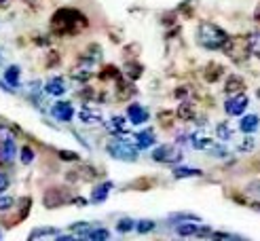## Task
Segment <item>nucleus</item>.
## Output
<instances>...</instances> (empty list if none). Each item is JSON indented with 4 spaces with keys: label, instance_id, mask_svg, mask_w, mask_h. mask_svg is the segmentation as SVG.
<instances>
[{
    "label": "nucleus",
    "instance_id": "obj_8",
    "mask_svg": "<svg viewBox=\"0 0 260 241\" xmlns=\"http://www.w3.org/2000/svg\"><path fill=\"white\" fill-rule=\"evenodd\" d=\"M127 119L132 121V125H144L148 121V110L140 104L127 106Z\"/></svg>",
    "mask_w": 260,
    "mask_h": 241
},
{
    "label": "nucleus",
    "instance_id": "obj_14",
    "mask_svg": "<svg viewBox=\"0 0 260 241\" xmlns=\"http://www.w3.org/2000/svg\"><path fill=\"white\" fill-rule=\"evenodd\" d=\"M258 125H260V119L256 117V114H248V117H243L241 123H239V129L243 133H254L258 129Z\"/></svg>",
    "mask_w": 260,
    "mask_h": 241
},
{
    "label": "nucleus",
    "instance_id": "obj_9",
    "mask_svg": "<svg viewBox=\"0 0 260 241\" xmlns=\"http://www.w3.org/2000/svg\"><path fill=\"white\" fill-rule=\"evenodd\" d=\"M91 74H93V61L87 59V57H81L79 66L72 70V76H74L76 81H89Z\"/></svg>",
    "mask_w": 260,
    "mask_h": 241
},
{
    "label": "nucleus",
    "instance_id": "obj_30",
    "mask_svg": "<svg viewBox=\"0 0 260 241\" xmlns=\"http://www.w3.org/2000/svg\"><path fill=\"white\" fill-rule=\"evenodd\" d=\"M116 228H119L121 233H129V231H134V228H136V222L132 218H121L119 224H116Z\"/></svg>",
    "mask_w": 260,
    "mask_h": 241
},
{
    "label": "nucleus",
    "instance_id": "obj_15",
    "mask_svg": "<svg viewBox=\"0 0 260 241\" xmlns=\"http://www.w3.org/2000/svg\"><path fill=\"white\" fill-rule=\"evenodd\" d=\"M45 91L49 95H63V93H66V83H63V79H57V76H55V79H51L47 83Z\"/></svg>",
    "mask_w": 260,
    "mask_h": 241
},
{
    "label": "nucleus",
    "instance_id": "obj_18",
    "mask_svg": "<svg viewBox=\"0 0 260 241\" xmlns=\"http://www.w3.org/2000/svg\"><path fill=\"white\" fill-rule=\"evenodd\" d=\"M136 140H138L140 148H150L154 144V133H152V129H144V131H140L136 135Z\"/></svg>",
    "mask_w": 260,
    "mask_h": 241
},
{
    "label": "nucleus",
    "instance_id": "obj_7",
    "mask_svg": "<svg viewBox=\"0 0 260 241\" xmlns=\"http://www.w3.org/2000/svg\"><path fill=\"white\" fill-rule=\"evenodd\" d=\"M248 97H245L243 93H235L233 97L226 99V104H224V112L229 114V117H239V114L245 112V108H248Z\"/></svg>",
    "mask_w": 260,
    "mask_h": 241
},
{
    "label": "nucleus",
    "instance_id": "obj_20",
    "mask_svg": "<svg viewBox=\"0 0 260 241\" xmlns=\"http://www.w3.org/2000/svg\"><path fill=\"white\" fill-rule=\"evenodd\" d=\"M201 174H203L201 169H192V167H176L174 169V178H178V180H182V178H197Z\"/></svg>",
    "mask_w": 260,
    "mask_h": 241
},
{
    "label": "nucleus",
    "instance_id": "obj_12",
    "mask_svg": "<svg viewBox=\"0 0 260 241\" xmlns=\"http://www.w3.org/2000/svg\"><path fill=\"white\" fill-rule=\"evenodd\" d=\"M110 190H112V182H104V184L95 186L93 193H91V201H93V203H104V201H106V197L110 195Z\"/></svg>",
    "mask_w": 260,
    "mask_h": 241
},
{
    "label": "nucleus",
    "instance_id": "obj_40",
    "mask_svg": "<svg viewBox=\"0 0 260 241\" xmlns=\"http://www.w3.org/2000/svg\"><path fill=\"white\" fill-rule=\"evenodd\" d=\"M248 193H250V195L260 197V180H254V182H250V184H248Z\"/></svg>",
    "mask_w": 260,
    "mask_h": 241
},
{
    "label": "nucleus",
    "instance_id": "obj_4",
    "mask_svg": "<svg viewBox=\"0 0 260 241\" xmlns=\"http://www.w3.org/2000/svg\"><path fill=\"white\" fill-rule=\"evenodd\" d=\"M224 53L235 59V61H243L245 57L250 55V45H248V38H229L224 43Z\"/></svg>",
    "mask_w": 260,
    "mask_h": 241
},
{
    "label": "nucleus",
    "instance_id": "obj_38",
    "mask_svg": "<svg viewBox=\"0 0 260 241\" xmlns=\"http://www.w3.org/2000/svg\"><path fill=\"white\" fill-rule=\"evenodd\" d=\"M112 129H114V131H119V133L125 131V123H123L121 117H114V119H112Z\"/></svg>",
    "mask_w": 260,
    "mask_h": 241
},
{
    "label": "nucleus",
    "instance_id": "obj_17",
    "mask_svg": "<svg viewBox=\"0 0 260 241\" xmlns=\"http://www.w3.org/2000/svg\"><path fill=\"white\" fill-rule=\"evenodd\" d=\"M243 89H245V85H243V81L239 79V76H229V81H226V85H224V91H226V93L235 95V93H241Z\"/></svg>",
    "mask_w": 260,
    "mask_h": 241
},
{
    "label": "nucleus",
    "instance_id": "obj_19",
    "mask_svg": "<svg viewBox=\"0 0 260 241\" xmlns=\"http://www.w3.org/2000/svg\"><path fill=\"white\" fill-rule=\"evenodd\" d=\"M13 157H15V144L13 142H3L0 144V161L11 163Z\"/></svg>",
    "mask_w": 260,
    "mask_h": 241
},
{
    "label": "nucleus",
    "instance_id": "obj_32",
    "mask_svg": "<svg viewBox=\"0 0 260 241\" xmlns=\"http://www.w3.org/2000/svg\"><path fill=\"white\" fill-rule=\"evenodd\" d=\"M170 220H178V222H182V220H194V222H199L201 218H199V216H194V214H184V212H180V214H172V216H170Z\"/></svg>",
    "mask_w": 260,
    "mask_h": 241
},
{
    "label": "nucleus",
    "instance_id": "obj_36",
    "mask_svg": "<svg viewBox=\"0 0 260 241\" xmlns=\"http://www.w3.org/2000/svg\"><path fill=\"white\" fill-rule=\"evenodd\" d=\"M254 148V137H243V142L237 146V150H241V152H248V150H252Z\"/></svg>",
    "mask_w": 260,
    "mask_h": 241
},
{
    "label": "nucleus",
    "instance_id": "obj_5",
    "mask_svg": "<svg viewBox=\"0 0 260 241\" xmlns=\"http://www.w3.org/2000/svg\"><path fill=\"white\" fill-rule=\"evenodd\" d=\"M152 161L157 163H178L182 161V150L172 144H163L152 150Z\"/></svg>",
    "mask_w": 260,
    "mask_h": 241
},
{
    "label": "nucleus",
    "instance_id": "obj_37",
    "mask_svg": "<svg viewBox=\"0 0 260 241\" xmlns=\"http://www.w3.org/2000/svg\"><path fill=\"white\" fill-rule=\"evenodd\" d=\"M13 203H15V201H13L11 197H0V212L11 210V208H13Z\"/></svg>",
    "mask_w": 260,
    "mask_h": 241
},
{
    "label": "nucleus",
    "instance_id": "obj_28",
    "mask_svg": "<svg viewBox=\"0 0 260 241\" xmlns=\"http://www.w3.org/2000/svg\"><path fill=\"white\" fill-rule=\"evenodd\" d=\"M154 228H157L154 220H140V222H136V231L138 233H150V231H154Z\"/></svg>",
    "mask_w": 260,
    "mask_h": 241
},
{
    "label": "nucleus",
    "instance_id": "obj_41",
    "mask_svg": "<svg viewBox=\"0 0 260 241\" xmlns=\"http://www.w3.org/2000/svg\"><path fill=\"white\" fill-rule=\"evenodd\" d=\"M9 188V176L5 171H0V193H5Z\"/></svg>",
    "mask_w": 260,
    "mask_h": 241
},
{
    "label": "nucleus",
    "instance_id": "obj_23",
    "mask_svg": "<svg viewBox=\"0 0 260 241\" xmlns=\"http://www.w3.org/2000/svg\"><path fill=\"white\" fill-rule=\"evenodd\" d=\"M87 239H93V241H104L110 237V231H106V228H91V231L85 235Z\"/></svg>",
    "mask_w": 260,
    "mask_h": 241
},
{
    "label": "nucleus",
    "instance_id": "obj_10",
    "mask_svg": "<svg viewBox=\"0 0 260 241\" xmlns=\"http://www.w3.org/2000/svg\"><path fill=\"white\" fill-rule=\"evenodd\" d=\"M51 114H53L57 121L68 123V121H72V117H74V108L68 104V101H57V104L51 108Z\"/></svg>",
    "mask_w": 260,
    "mask_h": 241
},
{
    "label": "nucleus",
    "instance_id": "obj_43",
    "mask_svg": "<svg viewBox=\"0 0 260 241\" xmlns=\"http://www.w3.org/2000/svg\"><path fill=\"white\" fill-rule=\"evenodd\" d=\"M9 3H7V0H0V9H3V7H7Z\"/></svg>",
    "mask_w": 260,
    "mask_h": 241
},
{
    "label": "nucleus",
    "instance_id": "obj_26",
    "mask_svg": "<svg viewBox=\"0 0 260 241\" xmlns=\"http://www.w3.org/2000/svg\"><path fill=\"white\" fill-rule=\"evenodd\" d=\"M220 74H222V66H218V63H210V66L205 68V79L212 81V83L218 79Z\"/></svg>",
    "mask_w": 260,
    "mask_h": 241
},
{
    "label": "nucleus",
    "instance_id": "obj_16",
    "mask_svg": "<svg viewBox=\"0 0 260 241\" xmlns=\"http://www.w3.org/2000/svg\"><path fill=\"white\" fill-rule=\"evenodd\" d=\"M81 121L87 123V125H100L102 123V112L100 110H93V108H85L81 110Z\"/></svg>",
    "mask_w": 260,
    "mask_h": 241
},
{
    "label": "nucleus",
    "instance_id": "obj_44",
    "mask_svg": "<svg viewBox=\"0 0 260 241\" xmlns=\"http://www.w3.org/2000/svg\"><path fill=\"white\" fill-rule=\"evenodd\" d=\"M25 3H36V0H25Z\"/></svg>",
    "mask_w": 260,
    "mask_h": 241
},
{
    "label": "nucleus",
    "instance_id": "obj_39",
    "mask_svg": "<svg viewBox=\"0 0 260 241\" xmlns=\"http://www.w3.org/2000/svg\"><path fill=\"white\" fill-rule=\"evenodd\" d=\"M57 155H59L63 161H76V159H79V155H76V152H70V150H59Z\"/></svg>",
    "mask_w": 260,
    "mask_h": 241
},
{
    "label": "nucleus",
    "instance_id": "obj_29",
    "mask_svg": "<svg viewBox=\"0 0 260 241\" xmlns=\"http://www.w3.org/2000/svg\"><path fill=\"white\" fill-rule=\"evenodd\" d=\"M13 140H15V135H13V131L9 129V125L0 123V144L3 142H13Z\"/></svg>",
    "mask_w": 260,
    "mask_h": 241
},
{
    "label": "nucleus",
    "instance_id": "obj_25",
    "mask_svg": "<svg viewBox=\"0 0 260 241\" xmlns=\"http://www.w3.org/2000/svg\"><path fill=\"white\" fill-rule=\"evenodd\" d=\"M216 133H218V137L222 140V142H229V140L233 137V129L229 127V123H220L216 127Z\"/></svg>",
    "mask_w": 260,
    "mask_h": 241
},
{
    "label": "nucleus",
    "instance_id": "obj_3",
    "mask_svg": "<svg viewBox=\"0 0 260 241\" xmlns=\"http://www.w3.org/2000/svg\"><path fill=\"white\" fill-rule=\"evenodd\" d=\"M106 148H108L110 155H112L114 159H119V161L134 163V161L138 159V148L129 144L127 140H110Z\"/></svg>",
    "mask_w": 260,
    "mask_h": 241
},
{
    "label": "nucleus",
    "instance_id": "obj_11",
    "mask_svg": "<svg viewBox=\"0 0 260 241\" xmlns=\"http://www.w3.org/2000/svg\"><path fill=\"white\" fill-rule=\"evenodd\" d=\"M176 233L180 237H192V235L199 233V224H194V220H182L176 226Z\"/></svg>",
    "mask_w": 260,
    "mask_h": 241
},
{
    "label": "nucleus",
    "instance_id": "obj_42",
    "mask_svg": "<svg viewBox=\"0 0 260 241\" xmlns=\"http://www.w3.org/2000/svg\"><path fill=\"white\" fill-rule=\"evenodd\" d=\"M252 210H256V212H260V203H252Z\"/></svg>",
    "mask_w": 260,
    "mask_h": 241
},
{
    "label": "nucleus",
    "instance_id": "obj_6",
    "mask_svg": "<svg viewBox=\"0 0 260 241\" xmlns=\"http://www.w3.org/2000/svg\"><path fill=\"white\" fill-rule=\"evenodd\" d=\"M43 201H45V205L49 210H53V208L63 205V203H68L70 197H68V190L66 188H49L47 193H45V197H43Z\"/></svg>",
    "mask_w": 260,
    "mask_h": 241
},
{
    "label": "nucleus",
    "instance_id": "obj_1",
    "mask_svg": "<svg viewBox=\"0 0 260 241\" xmlns=\"http://www.w3.org/2000/svg\"><path fill=\"white\" fill-rule=\"evenodd\" d=\"M51 28L59 36H72L87 28V19L74 9H59L51 19Z\"/></svg>",
    "mask_w": 260,
    "mask_h": 241
},
{
    "label": "nucleus",
    "instance_id": "obj_34",
    "mask_svg": "<svg viewBox=\"0 0 260 241\" xmlns=\"http://www.w3.org/2000/svg\"><path fill=\"white\" fill-rule=\"evenodd\" d=\"M102 79H119V70L114 66H106L102 70Z\"/></svg>",
    "mask_w": 260,
    "mask_h": 241
},
{
    "label": "nucleus",
    "instance_id": "obj_33",
    "mask_svg": "<svg viewBox=\"0 0 260 241\" xmlns=\"http://www.w3.org/2000/svg\"><path fill=\"white\" fill-rule=\"evenodd\" d=\"M32 161H34V150L30 146H23L21 148V163L23 165H30Z\"/></svg>",
    "mask_w": 260,
    "mask_h": 241
},
{
    "label": "nucleus",
    "instance_id": "obj_24",
    "mask_svg": "<svg viewBox=\"0 0 260 241\" xmlns=\"http://www.w3.org/2000/svg\"><path fill=\"white\" fill-rule=\"evenodd\" d=\"M125 74L129 76V79H140V74H142V66L136 61H127L125 63Z\"/></svg>",
    "mask_w": 260,
    "mask_h": 241
},
{
    "label": "nucleus",
    "instance_id": "obj_2",
    "mask_svg": "<svg viewBox=\"0 0 260 241\" xmlns=\"http://www.w3.org/2000/svg\"><path fill=\"white\" fill-rule=\"evenodd\" d=\"M226 41H229V36H226V32L222 28H220V25L210 23V21L199 23V28H197V43L201 47L210 49V51H216V49H222Z\"/></svg>",
    "mask_w": 260,
    "mask_h": 241
},
{
    "label": "nucleus",
    "instance_id": "obj_35",
    "mask_svg": "<svg viewBox=\"0 0 260 241\" xmlns=\"http://www.w3.org/2000/svg\"><path fill=\"white\" fill-rule=\"evenodd\" d=\"M72 231H74L76 235H83V237H85V235L89 233V222H76V224L72 226Z\"/></svg>",
    "mask_w": 260,
    "mask_h": 241
},
{
    "label": "nucleus",
    "instance_id": "obj_21",
    "mask_svg": "<svg viewBox=\"0 0 260 241\" xmlns=\"http://www.w3.org/2000/svg\"><path fill=\"white\" fill-rule=\"evenodd\" d=\"M5 79L11 87H19V68L17 66H9L5 70Z\"/></svg>",
    "mask_w": 260,
    "mask_h": 241
},
{
    "label": "nucleus",
    "instance_id": "obj_27",
    "mask_svg": "<svg viewBox=\"0 0 260 241\" xmlns=\"http://www.w3.org/2000/svg\"><path fill=\"white\" fill-rule=\"evenodd\" d=\"M178 117L184 119V121H190V119L194 117V106H192V104H186V101H184V104L178 108Z\"/></svg>",
    "mask_w": 260,
    "mask_h": 241
},
{
    "label": "nucleus",
    "instance_id": "obj_13",
    "mask_svg": "<svg viewBox=\"0 0 260 241\" xmlns=\"http://www.w3.org/2000/svg\"><path fill=\"white\" fill-rule=\"evenodd\" d=\"M192 148L194 150H210L212 146H214V142H212V137L210 135H205L203 131H199V133H194L192 135Z\"/></svg>",
    "mask_w": 260,
    "mask_h": 241
},
{
    "label": "nucleus",
    "instance_id": "obj_22",
    "mask_svg": "<svg viewBox=\"0 0 260 241\" xmlns=\"http://www.w3.org/2000/svg\"><path fill=\"white\" fill-rule=\"evenodd\" d=\"M248 45H250V53L260 59V32H254L248 36Z\"/></svg>",
    "mask_w": 260,
    "mask_h": 241
},
{
    "label": "nucleus",
    "instance_id": "obj_31",
    "mask_svg": "<svg viewBox=\"0 0 260 241\" xmlns=\"http://www.w3.org/2000/svg\"><path fill=\"white\" fill-rule=\"evenodd\" d=\"M49 235H57V237H59L57 228H36V231H32L30 239H36V237H49Z\"/></svg>",
    "mask_w": 260,
    "mask_h": 241
}]
</instances>
